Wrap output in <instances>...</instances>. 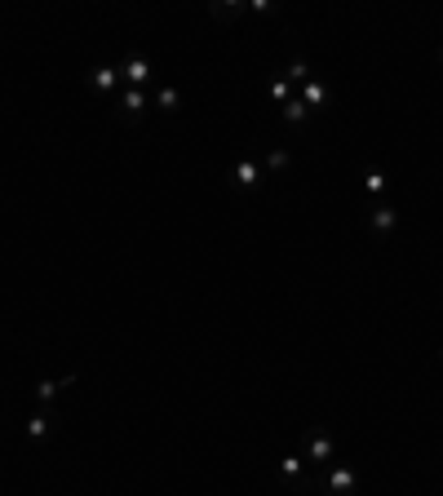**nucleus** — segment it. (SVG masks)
Listing matches in <instances>:
<instances>
[{"label":"nucleus","instance_id":"4468645a","mask_svg":"<svg viewBox=\"0 0 443 496\" xmlns=\"http://www.w3.org/2000/svg\"><path fill=\"white\" fill-rule=\"evenodd\" d=\"M27 435L31 439H49V435H54V425H49V417H31L27 421Z\"/></svg>","mask_w":443,"mask_h":496},{"label":"nucleus","instance_id":"dca6fc26","mask_svg":"<svg viewBox=\"0 0 443 496\" xmlns=\"http://www.w3.org/2000/svg\"><path fill=\"white\" fill-rule=\"evenodd\" d=\"M271 98H275V102H280V107H284V102H288V98H293V85H288V80H284V76H280V80H275V89H271Z\"/></svg>","mask_w":443,"mask_h":496},{"label":"nucleus","instance_id":"6e6552de","mask_svg":"<svg viewBox=\"0 0 443 496\" xmlns=\"http://www.w3.org/2000/svg\"><path fill=\"white\" fill-rule=\"evenodd\" d=\"M280 115H284V124H306V115H310V107L302 102V98H297V93H293V98H288V102H284V111H280Z\"/></svg>","mask_w":443,"mask_h":496},{"label":"nucleus","instance_id":"6ab92c4d","mask_svg":"<svg viewBox=\"0 0 443 496\" xmlns=\"http://www.w3.org/2000/svg\"><path fill=\"white\" fill-rule=\"evenodd\" d=\"M439 355H443V350H439Z\"/></svg>","mask_w":443,"mask_h":496},{"label":"nucleus","instance_id":"39448f33","mask_svg":"<svg viewBox=\"0 0 443 496\" xmlns=\"http://www.w3.org/2000/svg\"><path fill=\"white\" fill-rule=\"evenodd\" d=\"M306 452H310V461H333L337 443L328 439V435H319V430H310V439H306Z\"/></svg>","mask_w":443,"mask_h":496},{"label":"nucleus","instance_id":"f8f14e48","mask_svg":"<svg viewBox=\"0 0 443 496\" xmlns=\"http://www.w3.org/2000/svg\"><path fill=\"white\" fill-rule=\"evenodd\" d=\"M306 76H310V67H306L302 58H297V62H288V71H284V80H288L293 89H297V85H306Z\"/></svg>","mask_w":443,"mask_h":496},{"label":"nucleus","instance_id":"9b49d317","mask_svg":"<svg viewBox=\"0 0 443 496\" xmlns=\"http://www.w3.org/2000/svg\"><path fill=\"white\" fill-rule=\"evenodd\" d=\"M280 470H284V478H293V483L302 488V470H306V461H302V456H284V461H280Z\"/></svg>","mask_w":443,"mask_h":496},{"label":"nucleus","instance_id":"9d476101","mask_svg":"<svg viewBox=\"0 0 443 496\" xmlns=\"http://www.w3.org/2000/svg\"><path fill=\"white\" fill-rule=\"evenodd\" d=\"M302 102H306L310 111H315L319 102H328V89L319 85V80H306V89H302Z\"/></svg>","mask_w":443,"mask_h":496},{"label":"nucleus","instance_id":"f257e3e1","mask_svg":"<svg viewBox=\"0 0 443 496\" xmlns=\"http://www.w3.org/2000/svg\"><path fill=\"white\" fill-rule=\"evenodd\" d=\"M120 80H129V89H146V85H151V62H146V58H129L120 67Z\"/></svg>","mask_w":443,"mask_h":496},{"label":"nucleus","instance_id":"20e7f679","mask_svg":"<svg viewBox=\"0 0 443 496\" xmlns=\"http://www.w3.org/2000/svg\"><path fill=\"white\" fill-rule=\"evenodd\" d=\"M93 89H98V93H120V67L98 62V67H93Z\"/></svg>","mask_w":443,"mask_h":496},{"label":"nucleus","instance_id":"7ed1b4c3","mask_svg":"<svg viewBox=\"0 0 443 496\" xmlns=\"http://www.w3.org/2000/svg\"><path fill=\"white\" fill-rule=\"evenodd\" d=\"M146 111V89H120V115L124 120H138Z\"/></svg>","mask_w":443,"mask_h":496},{"label":"nucleus","instance_id":"ddd939ff","mask_svg":"<svg viewBox=\"0 0 443 496\" xmlns=\"http://www.w3.org/2000/svg\"><path fill=\"white\" fill-rule=\"evenodd\" d=\"M208 13L218 23H231V18H240V13H244V5H208Z\"/></svg>","mask_w":443,"mask_h":496},{"label":"nucleus","instance_id":"0eeeda50","mask_svg":"<svg viewBox=\"0 0 443 496\" xmlns=\"http://www.w3.org/2000/svg\"><path fill=\"white\" fill-rule=\"evenodd\" d=\"M177 107H182V93H177V89H169V85L155 89V111H160V115H173Z\"/></svg>","mask_w":443,"mask_h":496},{"label":"nucleus","instance_id":"f3484780","mask_svg":"<svg viewBox=\"0 0 443 496\" xmlns=\"http://www.w3.org/2000/svg\"><path fill=\"white\" fill-rule=\"evenodd\" d=\"M54 394H58V382H40V386H36V399H40V403H49Z\"/></svg>","mask_w":443,"mask_h":496},{"label":"nucleus","instance_id":"a211bd4d","mask_svg":"<svg viewBox=\"0 0 443 496\" xmlns=\"http://www.w3.org/2000/svg\"><path fill=\"white\" fill-rule=\"evenodd\" d=\"M266 164H271V169H288V155H284V151H271Z\"/></svg>","mask_w":443,"mask_h":496},{"label":"nucleus","instance_id":"423d86ee","mask_svg":"<svg viewBox=\"0 0 443 496\" xmlns=\"http://www.w3.org/2000/svg\"><path fill=\"white\" fill-rule=\"evenodd\" d=\"M395 222H399V213L390 208V204H372V208H368V226L377 230V235H386V230L395 226Z\"/></svg>","mask_w":443,"mask_h":496},{"label":"nucleus","instance_id":"2eb2a0df","mask_svg":"<svg viewBox=\"0 0 443 496\" xmlns=\"http://www.w3.org/2000/svg\"><path fill=\"white\" fill-rule=\"evenodd\" d=\"M364 187H368L372 195H382V191H386V173H382V169H368V173H364Z\"/></svg>","mask_w":443,"mask_h":496},{"label":"nucleus","instance_id":"1a4fd4ad","mask_svg":"<svg viewBox=\"0 0 443 496\" xmlns=\"http://www.w3.org/2000/svg\"><path fill=\"white\" fill-rule=\"evenodd\" d=\"M257 182H261V169H257V164H253V160H244V164H240V169H235V187H244V191H253V187H257Z\"/></svg>","mask_w":443,"mask_h":496},{"label":"nucleus","instance_id":"f03ea898","mask_svg":"<svg viewBox=\"0 0 443 496\" xmlns=\"http://www.w3.org/2000/svg\"><path fill=\"white\" fill-rule=\"evenodd\" d=\"M359 483V474L350 466H337V470H328V496H350Z\"/></svg>","mask_w":443,"mask_h":496}]
</instances>
